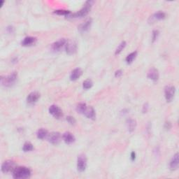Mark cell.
I'll use <instances>...</instances> for the list:
<instances>
[{
    "label": "cell",
    "instance_id": "1",
    "mask_svg": "<svg viewBox=\"0 0 179 179\" xmlns=\"http://www.w3.org/2000/svg\"><path fill=\"white\" fill-rule=\"evenodd\" d=\"M31 170L26 166H17L13 172V177L16 179L28 178L31 176Z\"/></svg>",
    "mask_w": 179,
    "mask_h": 179
},
{
    "label": "cell",
    "instance_id": "2",
    "mask_svg": "<svg viewBox=\"0 0 179 179\" xmlns=\"http://www.w3.org/2000/svg\"><path fill=\"white\" fill-rule=\"evenodd\" d=\"M93 4L92 1H88L85 2L84 6H83V8L78 11V12L75 13L71 14L69 17H71V18H82V17H85L87 16L89 13L90 9L92 8V6Z\"/></svg>",
    "mask_w": 179,
    "mask_h": 179
},
{
    "label": "cell",
    "instance_id": "3",
    "mask_svg": "<svg viewBox=\"0 0 179 179\" xmlns=\"http://www.w3.org/2000/svg\"><path fill=\"white\" fill-rule=\"evenodd\" d=\"M17 78H18V73L16 72H13L6 76L1 77V83L4 87H11L16 83Z\"/></svg>",
    "mask_w": 179,
    "mask_h": 179
},
{
    "label": "cell",
    "instance_id": "4",
    "mask_svg": "<svg viewBox=\"0 0 179 179\" xmlns=\"http://www.w3.org/2000/svg\"><path fill=\"white\" fill-rule=\"evenodd\" d=\"M17 167L16 164L12 160H6L4 162L2 165V171L3 173L13 172L15 169Z\"/></svg>",
    "mask_w": 179,
    "mask_h": 179
},
{
    "label": "cell",
    "instance_id": "5",
    "mask_svg": "<svg viewBox=\"0 0 179 179\" xmlns=\"http://www.w3.org/2000/svg\"><path fill=\"white\" fill-rule=\"evenodd\" d=\"M87 167V158L84 154L78 156L77 159V170L79 172H83Z\"/></svg>",
    "mask_w": 179,
    "mask_h": 179
},
{
    "label": "cell",
    "instance_id": "6",
    "mask_svg": "<svg viewBox=\"0 0 179 179\" xmlns=\"http://www.w3.org/2000/svg\"><path fill=\"white\" fill-rule=\"evenodd\" d=\"M176 88L172 85H168L165 88V97L167 102H171L172 101L175 96Z\"/></svg>",
    "mask_w": 179,
    "mask_h": 179
},
{
    "label": "cell",
    "instance_id": "7",
    "mask_svg": "<svg viewBox=\"0 0 179 179\" xmlns=\"http://www.w3.org/2000/svg\"><path fill=\"white\" fill-rule=\"evenodd\" d=\"M48 111L49 113H50L54 117H55V118L57 119H60L63 116L62 109H61L58 106H57V105H51V106L49 107Z\"/></svg>",
    "mask_w": 179,
    "mask_h": 179
},
{
    "label": "cell",
    "instance_id": "8",
    "mask_svg": "<svg viewBox=\"0 0 179 179\" xmlns=\"http://www.w3.org/2000/svg\"><path fill=\"white\" fill-rule=\"evenodd\" d=\"M48 140L53 145H57L61 141V134L58 132H51L48 135Z\"/></svg>",
    "mask_w": 179,
    "mask_h": 179
},
{
    "label": "cell",
    "instance_id": "9",
    "mask_svg": "<svg viewBox=\"0 0 179 179\" xmlns=\"http://www.w3.org/2000/svg\"><path fill=\"white\" fill-rule=\"evenodd\" d=\"M65 50L66 53H67L68 55H71L74 54L77 50L76 43L73 41H67V42L65 45Z\"/></svg>",
    "mask_w": 179,
    "mask_h": 179
},
{
    "label": "cell",
    "instance_id": "10",
    "mask_svg": "<svg viewBox=\"0 0 179 179\" xmlns=\"http://www.w3.org/2000/svg\"><path fill=\"white\" fill-rule=\"evenodd\" d=\"M39 98H40V93L38 92H32L29 93L27 97V103L30 105L34 104L38 101Z\"/></svg>",
    "mask_w": 179,
    "mask_h": 179
},
{
    "label": "cell",
    "instance_id": "11",
    "mask_svg": "<svg viewBox=\"0 0 179 179\" xmlns=\"http://www.w3.org/2000/svg\"><path fill=\"white\" fill-rule=\"evenodd\" d=\"M67 39H60V40H58V41H56V42L53 43L52 44V46H51V48H52V50L54 51H60L61 49H62L64 46L65 47V45L66 43H67Z\"/></svg>",
    "mask_w": 179,
    "mask_h": 179
},
{
    "label": "cell",
    "instance_id": "12",
    "mask_svg": "<svg viewBox=\"0 0 179 179\" xmlns=\"http://www.w3.org/2000/svg\"><path fill=\"white\" fill-rule=\"evenodd\" d=\"M92 19L91 18H88V20H86L84 23H83L82 24H80L79 26H78V29L79 30L80 32H87L88 29L90 28V27H91V24H92Z\"/></svg>",
    "mask_w": 179,
    "mask_h": 179
},
{
    "label": "cell",
    "instance_id": "13",
    "mask_svg": "<svg viewBox=\"0 0 179 179\" xmlns=\"http://www.w3.org/2000/svg\"><path fill=\"white\" fill-rule=\"evenodd\" d=\"M159 72L158 70L155 68H152L150 70L148 71V74H147V77H148L149 79L153 80V81H157L159 79Z\"/></svg>",
    "mask_w": 179,
    "mask_h": 179
},
{
    "label": "cell",
    "instance_id": "14",
    "mask_svg": "<svg viewBox=\"0 0 179 179\" xmlns=\"http://www.w3.org/2000/svg\"><path fill=\"white\" fill-rule=\"evenodd\" d=\"M179 164V158H178V153H176L171 159L170 163V168L171 171H175L178 167Z\"/></svg>",
    "mask_w": 179,
    "mask_h": 179
},
{
    "label": "cell",
    "instance_id": "15",
    "mask_svg": "<svg viewBox=\"0 0 179 179\" xmlns=\"http://www.w3.org/2000/svg\"><path fill=\"white\" fill-rule=\"evenodd\" d=\"M82 73H83V71L81 70V69H80V68L74 69L70 74V80H72V81H74V80H78V78L81 76Z\"/></svg>",
    "mask_w": 179,
    "mask_h": 179
},
{
    "label": "cell",
    "instance_id": "16",
    "mask_svg": "<svg viewBox=\"0 0 179 179\" xmlns=\"http://www.w3.org/2000/svg\"><path fill=\"white\" fill-rule=\"evenodd\" d=\"M83 115H85L88 118L93 120V121L96 119V113H95V109H93L92 106H88L87 109L85 110V111Z\"/></svg>",
    "mask_w": 179,
    "mask_h": 179
},
{
    "label": "cell",
    "instance_id": "17",
    "mask_svg": "<svg viewBox=\"0 0 179 179\" xmlns=\"http://www.w3.org/2000/svg\"><path fill=\"white\" fill-rule=\"evenodd\" d=\"M62 139L67 144H72L75 141V137L71 132H65L63 134Z\"/></svg>",
    "mask_w": 179,
    "mask_h": 179
},
{
    "label": "cell",
    "instance_id": "18",
    "mask_svg": "<svg viewBox=\"0 0 179 179\" xmlns=\"http://www.w3.org/2000/svg\"><path fill=\"white\" fill-rule=\"evenodd\" d=\"M36 39L33 36H27L21 42V45L23 46H30L35 43Z\"/></svg>",
    "mask_w": 179,
    "mask_h": 179
},
{
    "label": "cell",
    "instance_id": "19",
    "mask_svg": "<svg viewBox=\"0 0 179 179\" xmlns=\"http://www.w3.org/2000/svg\"><path fill=\"white\" fill-rule=\"evenodd\" d=\"M127 126L129 132H133L136 127V121L134 119H129L127 121Z\"/></svg>",
    "mask_w": 179,
    "mask_h": 179
},
{
    "label": "cell",
    "instance_id": "20",
    "mask_svg": "<svg viewBox=\"0 0 179 179\" xmlns=\"http://www.w3.org/2000/svg\"><path fill=\"white\" fill-rule=\"evenodd\" d=\"M48 135V132L44 128H41L36 132V136L37 138L39 139H44L46 137H47Z\"/></svg>",
    "mask_w": 179,
    "mask_h": 179
},
{
    "label": "cell",
    "instance_id": "21",
    "mask_svg": "<svg viewBox=\"0 0 179 179\" xmlns=\"http://www.w3.org/2000/svg\"><path fill=\"white\" fill-rule=\"evenodd\" d=\"M87 104L84 102H80L76 106V111L78 114H84L85 110L87 109Z\"/></svg>",
    "mask_w": 179,
    "mask_h": 179
},
{
    "label": "cell",
    "instance_id": "22",
    "mask_svg": "<svg viewBox=\"0 0 179 179\" xmlns=\"http://www.w3.org/2000/svg\"><path fill=\"white\" fill-rule=\"evenodd\" d=\"M136 56H137V51H134V52H132L130 54H129L126 58V60H125L127 64H129H129L132 63L134 59L136 58Z\"/></svg>",
    "mask_w": 179,
    "mask_h": 179
},
{
    "label": "cell",
    "instance_id": "23",
    "mask_svg": "<svg viewBox=\"0 0 179 179\" xmlns=\"http://www.w3.org/2000/svg\"><path fill=\"white\" fill-rule=\"evenodd\" d=\"M54 13L59 15V16H64L69 17L71 15V11H67V10L60 9V10H56V11H54Z\"/></svg>",
    "mask_w": 179,
    "mask_h": 179
},
{
    "label": "cell",
    "instance_id": "24",
    "mask_svg": "<svg viewBox=\"0 0 179 179\" xmlns=\"http://www.w3.org/2000/svg\"><path fill=\"white\" fill-rule=\"evenodd\" d=\"M166 17V14L164 13V12L162 11H159L158 13H155V14L152 16V18H153V20H158V21H160V20H163L165 19Z\"/></svg>",
    "mask_w": 179,
    "mask_h": 179
},
{
    "label": "cell",
    "instance_id": "25",
    "mask_svg": "<svg viewBox=\"0 0 179 179\" xmlns=\"http://www.w3.org/2000/svg\"><path fill=\"white\" fill-rule=\"evenodd\" d=\"M92 86H93V82L92 81V80H90V79L85 80V81L83 83V89H85V90L90 89Z\"/></svg>",
    "mask_w": 179,
    "mask_h": 179
},
{
    "label": "cell",
    "instance_id": "26",
    "mask_svg": "<svg viewBox=\"0 0 179 179\" xmlns=\"http://www.w3.org/2000/svg\"><path fill=\"white\" fill-rule=\"evenodd\" d=\"M33 149H34L33 145L30 143V142H26V143L24 144L23 147V150L24 152L32 151Z\"/></svg>",
    "mask_w": 179,
    "mask_h": 179
},
{
    "label": "cell",
    "instance_id": "27",
    "mask_svg": "<svg viewBox=\"0 0 179 179\" xmlns=\"http://www.w3.org/2000/svg\"><path fill=\"white\" fill-rule=\"evenodd\" d=\"M126 46V42L125 41H122V42L119 44V46H117V49L116 50V53H115V54L116 55H119L120 53H121L122 52V50H123V49L125 48Z\"/></svg>",
    "mask_w": 179,
    "mask_h": 179
},
{
    "label": "cell",
    "instance_id": "28",
    "mask_svg": "<svg viewBox=\"0 0 179 179\" xmlns=\"http://www.w3.org/2000/svg\"><path fill=\"white\" fill-rule=\"evenodd\" d=\"M159 31L158 30H153V34H152V42L154 43L157 40L159 36Z\"/></svg>",
    "mask_w": 179,
    "mask_h": 179
},
{
    "label": "cell",
    "instance_id": "29",
    "mask_svg": "<svg viewBox=\"0 0 179 179\" xmlns=\"http://www.w3.org/2000/svg\"><path fill=\"white\" fill-rule=\"evenodd\" d=\"M67 121L70 125H76V121L74 117L71 116H69L67 117Z\"/></svg>",
    "mask_w": 179,
    "mask_h": 179
},
{
    "label": "cell",
    "instance_id": "30",
    "mask_svg": "<svg viewBox=\"0 0 179 179\" xmlns=\"http://www.w3.org/2000/svg\"><path fill=\"white\" fill-rule=\"evenodd\" d=\"M171 127H172V125H171L170 121H166L165 124V128L166 130H170L171 129Z\"/></svg>",
    "mask_w": 179,
    "mask_h": 179
},
{
    "label": "cell",
    "instance_id": "31",
    "mask_svg": "<svg viewBox=\"0 0 179 179\" xmlns=\"http://www.w3.org/2000/svg\"><path fill=\"white\" fill-rule=\"evenodd\" d=\"M122 75V71L121 69L116 71V73H115V76H116V78L121 77Z\"/></svg>",
    "mask_w": 179,
    "mask_h": 179
},
{
    "label": "cell",
    "instance_id": "32",
    "mask_svg": "<svg viewBox=\"0 0 179 179\" xmlns=\"http://www.w3.org/2000/svg\"><path fill=\"white\" fill-rule=\"evenodd\" d=\"M148 104L146 103V104H145L144 105L143 109H142V111H143L144 114H145V113H146L147 111H148Z\"/></svg>",
    "mask_w": 179,
    "mask_h": 179
},
{
    "label": "cell",
    "instance_id": "33",
    "mask_svg": "<svg viewBox=\"0 0 179 179\" xmlns=\"http://www.w3.org/2000/svg\"><path fill=\"white\" fill-rule=\"evenodd\" d=\"M135 159H136V153H135V152H132V153H131V160H132V161H134L135 160Z\"/></svg>",
    "mask_w": 179,
    "mask_h": 179
},
{
    "label": "cell",
    "instance_id": "34",
    "mask_svg": "<svg viewBox=\"0 0 179 179\" xmlns=\"http://www.w3.org/2000/svg\"><path fill=\"white\" fill-rule=\"evenodd\" d=\"M7 31H8L9 33H13L14 31V29L12 26H9L8 28H7Z\"/></svg>",
    "mask_w": 179,
    "mask_h": 179
}]
</instances>
